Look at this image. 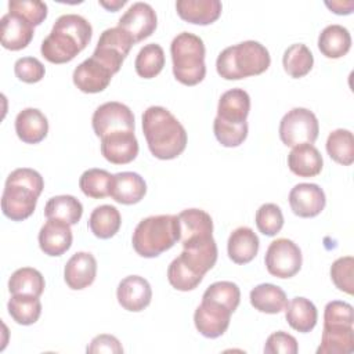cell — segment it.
Here are the masks:
<instances>
[{"label": "cell", "mask_w": 354, "mask_h": 354, "mask_svg": "<svg viewBox=\"0 0 354 354\" xmlns=\"http://www.w3.org/2000/svg\"><path fill=\"white\" fill-rule=\"evenodd\" d=\"M142 133L151 153L162 160L177 158L187 147L184 126L163 106L152 105L144 111Z\"/></svg>", "instance_id": "6da1fadb"}, {"label": "cell", "mask_w": 354, "mask_h": 354, "mask_svg": "<svg viewBox=\"0 0 354 354\" xmlns=\"http://www.w3.org/2000/svg\"><path fill=\"white\" fill-rule=\"evenodd\" d=\"M93 28L77 14H64L55 21L50 35L41 41V55L51 64L72 61L90 43Z\"/></svg>", "instance_id": "7a4b0ae2"}, {"label": "cell", "mask_w": 354, "mask_h": 354, "mask_svg": "<svg viewBox=\"0 0 354 354\" xmlns=\"http://www.w3.org/2000/svg\"><path fill=\"white\" fill-rule=\"evenodd\" d=\"M43 188L44 181L39 171L30 167L12 170L6 180L1 195L3 214L12 221L30 217Z\"/></svg>", "instance_id": "3957f363"}, {"label": "cell", "mask_w": 354, "mask_h": 354, "mask_svg": "<svg viewBox=\"0 0 354 354\" xmlns=\"http://www.w3.org/2000/svg\"><path fill=\"white\" fill-rule=\"evenodd\" d=\"M270 64L268 50L259 41L246 40L224 48L217 57L216 69L225 80H239L261 75Z\"/></svg>", "instance_id": "277c9868"}, {"label": "cell", "mask_w": 354, "mask_h": 354, "mask_svg": "<svg viewBox=\"0 0 354 354\" xmlns=\"http://www.w3.org/2000/svg\"><path fill=\"white\" fill-rule=\"evenodd\" d=\"M180 241V224L176 214H158L142 218L134 228L131 243L141 257H156Z\"/></svg>", "instance_id": "5b68a950"}, {"label": "cell", "mask_w": 354, "mask_h": 354, "mask_svg": "<svg viewBox=\"0 0 354 354\" xmlns=\"http://www.w3.org/2000/svg\"><path fill=\"white\" fill-rule=\"evenodd\" d=\"M170 54L173 75L181 84L195 86L205 79L206 50L199 36L191 32L178 33L170 44Z\"/></svg>", "instance_id": "8992f818"}, {"label": "cell", "mask_w": 354, "mask_h": 354, "mask_svg": "<svg viewBox=\"0 0 354 354\" xmlns=\"http://www.w3.org/2000/svg\"><path fill=\"white\" fill-rule=\"evenodd\" d=\"M318 133V119L307 108L288 111L279 123V138L286 147L293 148L300 144H314Z\"/></svg>", "instance_id": "52a82bcc"}, {"label": "cell", "mask_w": 354, "mask_h": 354, "mask_svg": "<svg viewBox=\"0 0 354 354\" xmlns=\"http://www.w3.org/2000/svg\"><path fill=\"white\" fill-rule=\"evenodd\" d=\"M133 44L134 40L126 30L119 26L108 28L101 33L91 57L115 75L119 72Z\"/></svg>", "instance_id": "ba28073f"}, {"label": "cell", "mask_w": 354, "mask_h": 354, "mask_svg": "<svg viewBox=\"0 0 354 354\" xmlns=\"http://www.w3.org/2000/svg\"><path fill=\"white\" fill-rule=\"evenodd\" d=\"M264 263L272 277L282 279L292 278L301 268V250L293 241L278 238L268 245Z\"/></svg>", "instance_id": "9c48e42d"}, {"label": "cell", "mask_w": 354, "mask_h": 354, "mask_svg": "<svg viewBox=\"0 0 354 354\" xmlns=\"http://www.w3.org/2000/svg\"><path fill=\"white\" fill-rule=\"evenodd\" d=\"M91 124L95 136L100 138L115 131H134V115L127 105L109 101L94 111Z\"/></svg>", "instance_id": "30bf717a"}, {"label": "cell", "mask_w": 354, "mask_h": 354, "mask_svg": "<svg viewBox=\"0 0 354 354\" xmlns=\"http://www.w3.org/2000/svg\"><path fill=\"white\" fill-rule=\"evenodd\" d=\"M231 314L232 311L225 306L214 300L202 299L194 313V324L202 336L216 339L228 329Z\"/></svg>", "instance_id": "8fae6325"}, {"label": "cell", "mask_w": 354, "mask_h": 354, "mask_svg": "<svg viewBox=\"0 0 354 354\" xmlns=\"http://www.w3.org/2000/svg\"><path fill=\"white\" fill-rule=\"evenodd\" d=\"M158 25L156 12L151 4L144 1H137L129 7V10L120 17L118 26L126 30L138 43L149 37Z\"/></svg>", "instance_id": "7c38bea8"}, {"label": "cell", "mask_w": 354, "mask_h": 354, "mask_svg": "<svg viewBox=\"0 0 354 354\" xmlns=\"http://www.w3.org/2000/svg\"><path fill=\"white\" fill-rule=\"evenodd\" d=\"M289 205L292 212L299 217H315L326 205L325 192L319 185L313 183L296 184L289 192Z\"/></svg>", "instance_id": "4fadbf2b"}, {"label": "cell", "mask_w": 354, "mask_h": 354, "mask_svg": "<svg viewBox=\"0 0 354 354\" xmlns=\"http://www.w3.org/2000/svg\"><path fill=\"white\" fill-rule=\"evenodd\" d=\"M101 153L113 165H127L138 155V141L134 131L122 130L101 138Z\"/></svg>", "instance_id": "5bb4252c"}, {"label": "cell", "mask_w": 354, "mask_h": 354, "mask_svg": "<svg viewBox=\"0 0 354 354\" xmlns=\"http://www.w3.org/2000/svg\"><path fill=\"white\" fill-rule=\"evenodd\" d=\"M116 297L124 310L138 313L149 306L152 289L145 278L140 275H129L119 282Z\"/></svg>", "instance_id": "9a60e30c"}, {"label": "cell", "mask_w": 354, "mask_h": 354, "mask_svg": "<svg viewBox=\"0 0 354 354\" xmlns=\"http://www.w3.org/2000/svg\"><path fill=\"white\" fill-rule=\"evenodd\" d=\"M113 73L93 57L79 64L72 75L73 84L83 93L95 94L104 91L111 83Z\"/></svg>", "instance_id": "2e32d148"}, {"label": "cell", "mask_w": 354, "mask_h": 354, "mask_svg": "<svg viewBox=\"0 0 354 354\" xmlns=\"http://www.w3.org/2000/svg\"><path fill=\"white\" fill-rule=\"evenodd\" d=\"M73 235L71 225L58 218H48L39 231V246L44 254L57 257L72 246Z\"/></svg>", "instance_id": "e0dca14e"}, {"label": "cell", "mask_w": 354, "mask_h": 354, "mask_svg": "<svg viewBox=\"0 0 354 354\" xmlns=\"http://www.w3.org/2000/svg\"><path fill=\"white\" fill-rule=\"evenodd\" d=\"M1 46L11 51L25 48L33 39L35 26L24 17L15 12H7L1 17Z\"/></svg>", "instance_id": "ac0fdd59"}, {"label": "cell", "mask_w": 354, "mask_h": 354, "mask_svg": "<svg viewBox=\"0 0 354 354\" xmlns=\"http://www.w3.org/2000/svg\"><path fill=\"white\" fill-rule=\"evenodd\" d=\"M97 275V260L88 252L75 253L65 264L64 279L73 290L90 286Z\"/></svg>", "instance_id": "d6986e66"}, {"label": "cell", "mask_w": 354, "mask_h": 354, "mask_svg": "<svg viewBox=\"0 0 354 354\" xmlns=\"http://www.w3.org/2000/svg\"><path fill=\"white\" fill-rule=\"evenodd\" d=\"M178 217L180 241L183 243L202 241L213 236V220L202 209H185Z\"/></svg>", "instance_id": "ffe728a7"}, {"label": "cell", "mask_w": 354, "mask_h": 354, "mask_svg": "<svg viewBox=\"0 0 354 354\" xmlns=\"http://www.w3.org/2000/svg\"><path fill=\"white\" fill-rule=\"evenodd\" d=\"M250 111V97L243 88H231L221 94L217 105V119L230 124L246 123Z\"/></svg>", "instance_id": "44dd1931"}, {"label": "cell", "mask_w": 354, "mask_h": 354, "mask_svg": "<svg viewBox=\"0 0 354 354\" xmlns=\"http://www.w3.org/2000/svg\"><path fill=\"white\" fill-rule=\"evenodd\" d=\"M147 194L144 178L134 171H120L112 178L109 196L122 205L138 203Z\"/></svg>", "instance_id": "7402d4cb"}, {"label": "cell", "mask_w": 354, "mask_h": 354, "mask_svg": "<svg viewBox=\"0 0 354 354\" xmlns=\"http://www.w3.org/2000/svg\"><path fill=\"white\" fill-rule=\"evenodd\" d=\"M15 133L25 144H39L48 133V120L36 108H25L15 118Z\"/></svg>", "instance_id": "603a6c76"}, {"label": "cell", "mask_w": 354, "mask_h": 354, "mask_svg": "<svg viewBox=\"0 0 354 354\" xmlns=\"http://www.w3.org/2000/svg\"><path fill=\"white\" fill-rule=\"evenodd\" d=\"M176 10L181 19L194 25H210L221 15L218 0H178Z\"/></svg>", "instance_id": "cb8c5ba5"}, {"label": "cell", "mask_w": 354, "mask_h": 354, "mask_svg": "<svg viewBox=\"0 0 354 354\" xmlns=\"http://www.w3.org/2000/svg\"><path fill=\"white\" fill-rule=\"evenodd\" d=\"M288 166L299 177H315L321 173L324 159L313 144H300L292 148L288 155Z\"/></svg>", "instance_id": "d4e9b609"}, {"label": "cell", "mask_w": 354, "mask_h": 354, "mask_svg": "<svg viewBox=\"0 0 354 354\" xmlns=\"http://www.w3.org/2000/svg\"><path fill=\"white\" fill-rule=\"evenodd\" d=\"M259 246V236L252 228L238 227L228 236V257L236 264H248L256 257Z\"/></svg>", "instance_id": "484cf974"}, {"label": "cell", "mask_w": 354, "mask_h": 354, "mask_svg": "<svg viewBox=\"0 0 354 354\" xmlns=\"http://www.w3.org/2000/svg\"><path fill=\"white\" fill-rule=\"evenodd\" d=\"M354 351V329L347 325H324L317 354H350Z\"/></svg>", "instance_id": "4316f807"}, {"label": "cell", "mask_w": 354, "mask_h": 354, "mask_svg": "<svg viewBox=\"0 0 354 354\" xmlns=\"http://www.w3.org/2000/svg\"><path fill=\"white\" fill-rule=\"evenodd\" d=\"M285 318L289 326L297 332L307 333L314 329L318 321V311L314 303L306 297L296 296L285 306Z\"/></svg>", "instance_id": "83f0119b"}, {"label": "cell", "mask_w": 354, "mask_h": 354, "mask_svg": "<svg viewBox=\"0 0 354 354\" xmlns=\"http://www.w3.org/2000/svg\"><path fill=\"white\" fill-rule=\"evenodd\" d=\"M351 47V36L347 28L342 25H328L318 36V48L326 58H342Z\"/></svg>", "instance_id": "f1b7e54d"}, {"label": "cell", "mask_w": 354, "mask_h": 354, "mask_svg": "<svg viewBox=\"0 0 354 354\" xmlns=\"http://www.w3.org/2000/svg\"><path fill=\"white\" fill-rule=\"evenodd\" d=\"M250 304L266 314H278L288 304L286 293L274 283H260L250 290Z\"/></svg>", "instance_id": "f546056e"}, {"label": "cell", "mask_w": 354, "mask_h": 354, "mask_svg": "<svg viewBox=\"0 0 354 354\" xmlns=\"http://www.w3.org/2000/svg\"><path fill=\"white\" fill-rule=\"evenodd\" d=\"M120 224V213L112 205L97 206L88 217V228L100 239H109L116 235Z\"/></svg>", "instance_id": "4dcf8cb0"}, {"label": "cell", "mask_w": 354, "mask_h": 354, "mask_svg": "<svg viewBox=\"0 0 354 354\" xmlns=\"http://www.w3.org/2000/svg\"><path fill=\"white\" fill-rule=\"evenodd\" d=\"M83 214V205L72 195H57L47 201L44 216L47 218H58L69 225L77 224Z\"/></svg>", "instance_id": "1f68e13d"}, {"label": "cell", "mask_w": 354, "mask_h": 354, "mask_svg": "<svg viewBox=\"0 0 354 354\" xmlns=\"http://www.w3.org/2000/svg\"><path fill=\"white\" fill-rule=\"evenodd\" d=\"M46 282L40 271L32 267L15 270L8 279V290L11 295H30L39 297L44 290Z\"/></svg>", "instance_id": "d6a6232c"}, {"label": "cell", "mask_w": 354, "mask_h": 354, "mask_svg": "<svg viewBox=\"0 0 354 354\" xmlns=\"http://www.w3.org/2000/svg\"><path fill=\"white\" fill-rule=\"evenodd\" d=\"M282 65L290 77L300 79L313 69L314 57L306 44L295 43L285 50Z\"/></svg>", "instance_id": "836d02e7"}, {"label": "cell", "mask_w": 354, "mask_h": 354, "mask_svg": "<svg viewBox=\"0 0 354 354\" xmlns=\"http://www.w3.org/2000/svg\"><path fill=\"white\" fill-rule=\"evenodd\" d=\"M7 310L17 324L32 325L41 314V303L36 296L12 295L7 303Z\"/></svg>", "instance_id": "e575fe53"}, {"label": "cell", "mask_w": 354, "mask_h": 354, "mask_svg": "<svg viewBox=\"0 0 354 354\" xmlns=\"http://www.w3.org/2000/svg\"><path fill=\"white\" fill-rule=\"evenodd\" d=\"M328 155L339 165L350 166L354 162V137L347 129H336L326 140Z\"/></svg>", "instance_id": "d590c367"}, {"label": "cell", "mask_w": 354, "mask_h": 354, "mask_svg": "<svg viewBox=\"0 0 354 354\" xmlns=\"http://www.w3.org/2000/svg\"><path fill=\"white\" fill-rule=\"evenodd\" d=\"M165 66V51L156 43L145 44L134 61L136 72L140 77L152 79L158 76Z\"/></svg>", "instance_id": "8d00e7d4"}, {"label": "cell", "mask_w": 354, "mask_h": 354, "mask_svg": "<svg viewBox=\"0 0 354 354\" xmlns=\"http://www.w3.org/2000/svg\"><path fill=\"white\" fill-rule=\"evenodd\" d=\"M113 176L104 169H88L79 178L82 192L93 199H101L109 195Z\"/></svg>", "instance_id": "74e56055"}, {"label": "cell", "mask_w": 354, "mask_h": 354, "mask_svg": "<svg viewBox=\"0 0 354 354\" xmlns=\"http://www.w3.org/2000/svg\"><path fill=\"white\" fill-rule=\"evenodd\" d=\"M167 279L174 289L181 292H188L195 289L202 282L203 277L194 272L178 256L170 263L167 268Z\"/></svg>", "instance_id": "f35d334b"}, {"label": "cell", "mask_w": 354, "mask_h": 354, "mask_svg": "<svg viewBox=\"0 0 354 354\" xmlns=\"http://www.w3.org/2000/svg\"><path fill=\"white\" fill-rule=\"evenodd\" d=\"M202 299L214 300L227 308H230L232 313L238 308L241 301V290L236 283L231 281H218L212 283L203 293Z\"/></svg>", "instance_id": "ab89813d"}, {"label": "cell", "mask_w": 354, "mask_h": 354, "mask_svg": "<svg viewBox=\"0 0 354 354\" xmlns=\"http://www.w3.org/2000/svg\"><path fill=\"white\" fill-rule=\"evenodd\" d=\"M254 221H256L257 230L261 234L267 236H274L283 227V214L278 205L264 203L257 209Z\"/></svg>", "instance_id": "60d3db41"}, {"label": "cell", "mask_w": 354, "mask_h": 354, "mask_svg": "<svg viewBox=\"0 0 354 354\" xmlns=\"http://www.w3.org/2000/svg\"><path fill=\"white\" fill-rule=\"evenodd\" d=\"M330 278L335 286L347 293H354V257L344 256L335 260L330 266Z\"/></svg>", "instance_id": "b9f144b4"}, {"label": "cell", "mask_w": 354, "mask_h": 354, "mask_svg": "<svg viewBox=\"0 0 354 354\" xmlns=\"http://www.w3.org/2000/svg\"><path fill=\"white\" fill-rule=\"evenodd\" d=\"M213 130L217 141L227 148L239 147L248 137V122L242 124H230L221 122L220 119H214Z\"/></svg>", "instance_id": "7bdbcfd3"}, {"label": "cell", "mask_w": 354, "mask_h": 354, "mask_svg": "<svg viewBox=\"0 0 354 354\" xmlns=\"http://www.w3.org/2000/svg\"><path fill=\"white\" fill-rule=\"evenodd\" d=\"M8 11L24 17L33 26L40 25L47 18V4L40 0H10Z\"/></svg>", "instance_id": "ee69618b"}, {"label": "cell", "mask_w": 354, "mask_h": 354, "mask_svg": "<svg viewBox=\"0 0 354 354\" xmlns=\"http://www.w3.org/2000/svg\"><path fill=\"white\" fill-rule=\"evenodd\" d=\"M353 324H354V310L351 304L340 300H332L325 306L324 325L353 326Z\"/></svg>", "instance_id": "f6af8a7d"}, {"label": "cell", "mask_w": 354, "mask_h": 354, "mask_svg": "<svg viewBox=\"0 0 354 354\" xmlns=\"http://www.w3.org/2000/svg\"><path fill=\"white\" fill-rule=\"evenodd\" d=\"M14 73L21 82L37 83L44 77L46 68L35 57H22L15 61Z\"/></svg>", "instance_id": "bcb514c9"}, {"label": "cell", "mask_w": 354, "mask_h": 354, "mask_svg": "<svg viewBox=\"0 0 354 354\" xmlns=\"http://www.w3.org/2000/svg\"><path fill=\"white\" fill-rule=\"evenodd\" d=\"M297 351L299 346L296 337L283 330L271 333L264 344L266 354H296Z\"/></svg>", "instance_id": "7dc6e473"}, {"label": "cell", "mask_w": 354, "mask_h": 354, "mask_svg": "<svg viewBox=\"0 0 354 354\" xmlns=\"http://www.w3.org/2000/svg\"><path fill=\"white\" fill-rule=\"evenodd\" d=\"M87 353L90 354H98V353H108V354H122L123 353V347L120 344V342L118 340V337L112 336V335H97L90 344L86 348Z\"/></svg>", "instance_id": "c3c4849f"}, {"label": "cell", "mask_w": 354, "mask_h": 354, "mask_svg": "<svg viewBox=\"0 0 354 354\" xmlns=\"http://www.w3.org/2000/svg\"><path fill=\"white\" fill-rule=\"evenodd\" d=\"M325 6L333 11L335 14L337 15H348L353 12V8H354V1L348 0V1H342V0H337V1H325Z\"/></svg>", "instance_id": "681fc988"}, {"label": "cell", "mask_w": 354, "mask_h": 354, "mask_svg": "<svg viewBox=\"0 0 354 354\" xmlns=\"http://www.w3.org/2000/svg\"><path fill=\"white\" fill-rule=\"evenodd\" d=\"M100 6H102L104 8H106L108 11H118L120 7H123L126 4V0H111V1H104V0H100L98 1Z\"/></svg>", "instance_id": "f907efd6"}]
</instances>
